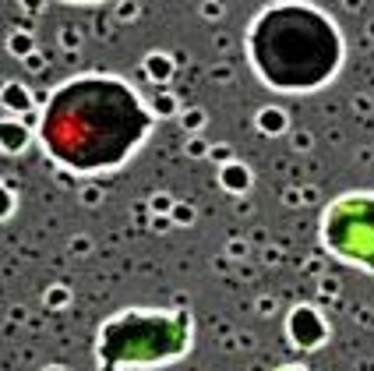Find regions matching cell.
Listing matches in <instances>:
<instances>
[{"label": "cell", "mask_w": 374, "mask_h": 371, "mask_svg": "<svg viewBox=\"0 0 374 371\" xmlns=\"http://www.w3.org/2000/svg\"><path fill=\"white\" fill-rule=\"evenodd\" d=\"M156 117L145 96L117 74H74L53 89L39 117L42 152L78 173L120 170L152 135Z\"/></svg>", "instance_id": "obj_1"}, {"label": "cell", "mask_w": 374, "mask_h": 371, "mask_svg": "<svg viewBox=\"0 0 374 371\" xmlns=\"http://www.w3.org/2000/svg\"><path fill=\"white\" fill-rule=\"evenodd\" d=\"M251 74L276 96H311L329 89L346 64L339 21L315 4L283 0L262 7L247 25Z\"/></svg>", "instance_id": "obj_2"}, {"label": "cell", "mask_w": 374, "mask_h": 371, "mask_svg": "<svg viewBox=\"0 0 374 371\" xmlns=\"http://www.w3.org/2000/svg\"><path fill=\"white\" fill-rule=\"evenodd\" d=\"M194 319L180 308H127L110 315L95 336L99 371L166 368L191 354Z\"/></svg>", "instance_id": "obj_3"}, {"label": "cell", "mask_w": 374, "mask_h": 371, "mask_svg": "<svg viewBox=\"0 0 374 371\" xmlns=\"http://www.w3.org/2000/svg\"><path fill=\"white\" fill-rule=\"evenodd\" d=\"M322 244L339 262L374 273V191H346L325 209Z\"/></svg>", "instance_id": "obj_4"}, {"label": "cell", "mask_w": 374, "mask_h": 371, "mask_svg": "<svg viewBox=\"0 0 374 371\" xmlns=\"http://www.w3.org/2000/svg\"><path fill=\"white\" fill-rule=\"evenodd\" d=\"M286 336H290V343H293L297 350H318V347L329 340V326H325V319H322L315 308L300 304V308H293L290 319H286Z\"/></svg>", "instance_id": "obj_5"}, {"label": "cell", "mask_w": 374, "mask_h": 371, "mask_svg": "<svg viewBox=\"0 0 374 371\" xmlns=\"http://www.w3.org/2000/svg\"><path fill=\"white\" fill-rule=\"evenodd\" d=\"M4 138H7V142H4V149H7V152H21V142H25V135H21V131H14V127L7 124Z\"/></svg>", "instance_id": "obj_6"}, {"label": "cell", "mask_w": 374, "mask_h": 371, "mask_svg": "<svg viewBox=\"0 0 374 371\" xmlns=\"http://www.w3.org/2000/svg\"><path fill=\"white\" fill-rule=\"evenodd\" d=\"M283 371H308V368H283Z\"/></svg>", "instance_id": "obj_7"}]
</instances>
